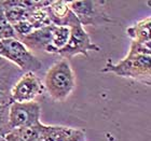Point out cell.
Listing matches in <instances>:
<instances>
[{
  "instance_id": "7",
  "label": "cell",
  "mask_w": 151,
  "mask_h": 141,
  "mask_svg": "<svg viewBox=\"0 0 151 141\" xmlns=\"http://www.w3.org/2000/svg\"><path fill=\"white\" fill-rule=\"evenodd\" d=\"M44 86L34 72L23 73L10 91L11 99L14 102H29L43 94Z\"/></svg>"
},
{
  "instance_id": "11",
  "label": "cell",
  "mask_w": 151,
  "mask_h": 141,
  "mask_svg": "<svg viewBox=\"0 0 151 141\" xmlns=\"http://www.w3.org/2000/svg\"><path fill=\"white\" fill-rule=\"evenodd\" d=\"M70 35V29L65 26L52 25L51 30V47L49 53L57 54V52L62 50L68 42Z\"/></svg>"
},
{
  "instance_id": "1",
  "label": "cell",
  "mask_w": 151,
  "mask_h": 141,
  "mask_svg": "<svg viewBox=\"0 0 151 141\" xmlns=\"http://www.w3.org/2000/svg\"><path fill=\"white\" fill-rule=\"evenodd\" d=\"M43 86L44 91L55 101L62 102L69 97L76 87V77L68 60L62 59L49 68Z\"/></svg>"
},
{
  "instance_id": "6",
  "label": "cell",
  "mask_w": 151,
  "mask_h": 141,
  "mask_svg": "<svg viewBox=\"0 0 151 141\" xmlns=\"http://www.w3.org/2000/svg\"><path fill=\"white\" fill-rule=\"evenodd\" d=\"M41 106L37 101L14 102L9 107V125L11 130L23 128L40 122Z\"/></svg>"
},
{
  "instance_id": "9",
  "label": "cell",
  "mask_w": 151,
  "mask_h": 141,
  "mask_svg": "<svg viewBox=\"0 0 151 141\" xmlns=\"http://www.w3.org/2000/svg\"><path fill=\"white\" fill-rule=\"evenodd\" d=\"M52 24L42 28L35 29L29 35L19 39L29 51H43L49 53L51 47Z\"/></svg>"
},
{
  "instance_id": "10",
  "label": "cell",
  "mask_w": 151,
  "mask_h": 141,
  "mask_svg": "<svg viewBox=\"0 0 151 141\" xmlns=\"http://www.w3.org/2000/svg\"><path fill=\"white\" fill-rule=\"evenodd\" d=\"M151 19L150 17H146L137 22L126 29V34L132 41L140 42V43H151L150 38Z\"/></svg>"
},
{
  "instance_id": "3",
  "label": "cell",
  "mask_w": 151,
  "mask_h": 141,
  "mask_svg": "<svg viewBox=\"0 0 151 141\" xmlns=\"http://www.w3.org/2000/svg\"><path fill=\"white\" fill-rule=\"evenodd\" d=\"M0 56L19 68L23 73L41 69L42 63L16 38L0 40Z\"/></svg>"
},
{
  "instance_id": "12",
  "label": "cell",
  "mask_w": 151,
  "mask_h": 141,
  "mask_svg": "<svg viewBox=\"0 0 151 141\" xmlns=\"http://www.w3.org/2000/svg\"><path fill=\"white\" fill-rule=\"evenodd\" d=\"M45 128H47V125L41 123L40 121V122L32 124V125L26 126V127H23V128L19 129H15L14 132L25 141H37L41 136L43 135Z\"/></svg>"
},
{
  "instance_id": "14",
  "label": "cell",
  "mask_w": 151,
  "mask_h": 141,
  "mask_svg": "<svg viewBox=\"0 0 151 141\" xmlns=\"http://www.w3.org/2000/svg\"><path fill=\"white\" fill-rule=\"evenodd\" d=\"M9 107H0V139L4 138L11 132L9 125Z\"/></svg>"
},
{
  "instance_id": "8",
  "label": "cell",
  "mask_w": 151,
  "mask_h": 141,
  "mask_svg": "<svg viewBox=\"0 0 151 141\" xmlns=\"http://www.w3.org/2000/svg\"><path fill=\"white\" fill-rule=\"evenodd\" d=\"M47 11L52 25L65 26L70 28L80 24L73 11L70 10L68 1H50L49 6H47Z\"/></svg>"
},
{
  "instance_id": "15",
  "label": "cell",
  "mask_w": 151,
  "mask_h": 141,
  "mask_svg": "<svg viewBox=\"0 0 151 141\" xmlns=\"http://www.w3.org/2000/svg\"><path fill=\"white\" fill-rule=\"evenodd\" d=\"M65 141H85V132L82 129L71 128V132Z\"/></svg>"
},
{
  "instance_id": "2",
  "label": "cell",
  "mask_w": 151,
  "mask_h": 141,
  "mask_svg": "<svg viewBox=\"0 0 151 141\" xmlns=\"http://www.w3.org/2000/svg\"><path fill=\"white\" fill-rule=\"evenodd\" d=\"M150 58L151 55L140 56H127L120 59L118 63H113L108 59L105 67L101 70L104 73H113L122 78H129L145 82H150Z\"/></svg>"
},
{
  "instance_id": "16",
  "label": "cell",
  "mask_w": 151,
  "mask_h": 141,
  "mask_svg": "<svg viewBox=\"0 0 151 141\" xmlns=\"http://www.w3.org/2000/svg\"><path fill=\"white\" fill-rule=\"evenodd\" d=\"M4 140L6 141H25L24 139L21 138V137H19V136L14 132V130H11L8 135H6Z\"/></svg>"
},
{
  "instance_id": "13",
  "label": "cell",
  "mask_w": 151,
  "mask_h": 141,
  "mask_svg": "<svg viewBox=\"0 0 151 141\" xmlns=\"http://www.w3.org/2000/svg\"><path fill=\"white\" fill-rule=\"evenodd\" d=\"M10 38H16L15 31L6 19L3 8L0 6V40L10 39Z\"/></svg>"
},
{
  "instance_id": "4",
  "label": "cell",
  "mask_w": 151,
  "mask_h": 141,
  "mask_svg": "<svg viewBox=\"0 0 151 141\" xmlns=\"http://www.w3.org/2000/svg\"><path fill=\"white\" fill-rule=\"evenodd\" d=\"M105 1H68V6L82 27L101 26L111 21L104 10Z\"/></svg>"
},
{
  "instance_id": "17",
  "label": "cell",
  "mask_w": 151,
  "mask_h": 141,
  "mask_svg": "<svg viewBox=\"0 0 151 141\" xmlns=\"http://www.w3.org/2000/svg\"><path fill=\"white\" fill-rule=\"evenodd\" d=\"M0 141H6V140H4V138H1L0 139Z\"/></svg>"
},
{
  "instance_id": "5",
  "label": "cell",
  "mask_w": 151,
  "mask_h": 141,
  "mask_svg": "<svg viewBox=\"0 0 151 141\" xmlns=\"http://www.w3.org/2000/svg\"><path fill=\"white\" fill-rule=\"evenodd\" d=\"M70 35L66 45L57 52V55L64 59H70L77 55H83L88 57V52H99L101 47L91 40L88 34L85 31L84 27L80 24L70 27Z\"/></svg>"
}]
</instances>
